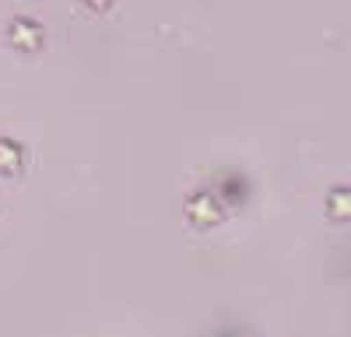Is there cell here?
Returning a JSON list of instances; mask_svg holds the SVG:
<instances>
[{"label":"cell","instance_id":"1","mask_svg":"<svg viewBox=\"0 0 351 337\" xmlns=\"http://www.w3.org/2000/svg\"><path fill=\"white\" fill-rule=\"evenodd\" d=\"M18 162H21L18 148L11 140H0V173H18Z\"/></svg>","mask_w":351,"mask_h":337}]
</instances>
